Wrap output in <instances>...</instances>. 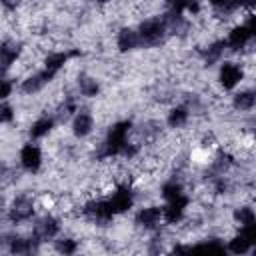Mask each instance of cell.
<instances>
[{"instance_id": "obj_1", "label": "cell", "mask_w": 256, "mask_h": 256, "mask_svg": "<svg viewBox=\"0 0 256 256\" xmlns=\"http://www.w3.org/2000/svg\"><path fill=\"white\" fill-rule=\"evenodd\" d=\"M242 76H244V72H242V68L236 62H224L220 66V72H218V80H220V84L226 90H230L236 84H240L242 82Z\"/></svg>"}, {"instance_id": "obj_2", "label": "cell", "mask_w": 256, "mask_h": 256, "mask_svg": "<svg viewBox=\"0 0 256 256\" xmlns=\"http://www.w3.org/2000/svg\"><path fill=\"white\" fill-rule=\"evenodd\" d=\"M162 34H164V22L160 18H146L138 30V36L146 42H156L162 38Z\"/></svg>"}, {"instance_id": "obj_3", "label": "cell", "mask_w": 256, "mask_h": 256, "mask_svg": "<svg viewBox=\"0 0 256 256\" xmlns=\"http://www.w3.org/2000/svg\"><path fill=\"white\" fill-rule=\"evenodd\" d=\"M112 214L116 212H126L130 206H132V192L126 188V186H120L116 192H112V196L106 200Z\"/></svg>"}, {"instance_id": "obj_4", "label": "cell", "mask_w": 256, "mask_h": 256, "mask_svg": "<svg viewBox=\"0 0 256 256\" xmlns=\"http://www.w3.org/2000/svg\"><path fill=\"white\" fill-rule=\"evenodd\" d=\"M20 162H22V166L26 170L36 172L40 168V164H42V152H40V148L34 146V144H26L20 150Z\"/></svg>"}, {"instance_id": "obj_5", "label": "cell", "mask_w": 256, "mask_h": 256, "mask_svg": "<svg viewBox=\"0 0 256 256\" xmlns=\"http://www.w3.org/2000/svg\"><path fill=\"white\" fill-rule=\"evenodd\" d=\"M32 214H34V204H32L30 198L20 196V198L14 200V204H12V208H10V216H12V220H16V222H20V220H28Z\"/></svg>"}, {"instance_id": "obj_6", "label": "cell", "mask_w": 256, "mask_h": 256, "mask_svg": "<svg viewBox=\"0 0 256 256\" xmlns=\"http://www.w3.org/2000/svg\"><path fill=\"white\" fill-rule=\"evenodd\" d=\"M252 34H254L252 28H248L246 24H238V26H234V28L230 30V34H228V44L234 46V48H240V46H244V44L252 38Z\"/></svg>"}, {"instance_id": "obj_7", "label": "cell", "mask_w": 256, "mask_h": 256, "mask_svg": "<svg viewBox=\"0 0 256 256\" xmlns=\"http://www.w3.org/2000/svg\"><path fill=\"white\" fill-rule=\"evenodd\" d=\"M138 224H142L144 228H154L160 220H162V208H156V206H148V208H142L136 216Z\"/></svg>"}, {"instance_id": "obj_8", "label": "cell", "mask_w": 256, "mask_h": 256, "mask_svg": "<svg viewBox=\"0 0 256 256\" xmlns=\"http://www.w3.org/2000/svg\"><path fill=\"white\" fill-rule=\"evenodd\" d=\"M92 124H94V120H92V116H90L88 112H78V114L74 116V122H72V132H74V136H80V138L88 136L90 130H92Z\"/></svg>"}, {"instance_id": "obj_9", "label": "cell", "mask_w": 256, "mask_h": 256, "mask_svg": "<svg viewBox=\"0 0 256 256\" xmlns=\"http://www.w3.org/2000/svg\"><path fill=\"white\" fill-rule=\"evenodd\" d=\"M18 54H20V50H18V46H16L14 42H4V44L0 46V68H2V70L10 68V66L16 62Z\"/></svg>"}, {"instance_id": "obj_10", "label": "cell", "mask_w": 256, "mask_h": 256, "mask_svg": "<svg viewBox=\"0 0 256 256\" xmlns=\"http://www.w3.org/2000/svg\"><path fill=\"white\" fill-rule=\"evenodd\" d=\"M66 60H68V56H66L64 52H50V54L44 58V70H46L50 76H54V74L66 64Z\"/></svg>"}, {"instance_id": "obj_11", "label": "cell", "mask_w": 256, "mask_h": 256, "mask_svg": "<svg viewBox=\"0 0 256 256\" xmlns=\"http://www.w3.org/2000/svg\"><path fill=\"white\" fill-rule=\"evenodd\" d=\"M138 40H140L138 32H134V30H130V28H124V30L118 32V48H120V50H130V48H134V46L138 44Z\"/></svg>"}, {"instance_id": "obj_12", "label": "cell", "mask_w": 256, "mask_h": 256, "mask_svg": "<svg viewBox=\"0 0 256 256\" xmlns=\"http://www.w3.org/2000/svg\"><path fill=\"white\" fill-rule=\"evenodd\" d=\"M36 232L42 236V238H54L56 232H58V222L52 218V216H44L40 220V224L36 226Z\"/></svg>"}, {"instance_id": "obj_13", "label": "cell", "mask_w": 256, "mask_h": 256, "mask_svg": "<svg viewBox=\"0 0 256 256\" xmlns=\"http://www.w3.org/2000/svg\"><path fill=\"white\" fill-rule=\"evenodd\" d=\"M186 122H188V110L186 108L178 106V108H172L168 112V124H170V128H182Z\"/></svg>"}, {"instance_id": "obj_14", "label": "cell", "mask_w": 256, "mask_h": 256, "mask_svg": "<svg viewBox=\"0 0 256 256\" xmlns=\"http://www.w3.org/2000/svg\"><path fill=\"white\" fill-rule=\"evenodd\" d=\"M234 106H236L238 110H244V112L252 110V106H254V92H252V90L238 92V94L234 96Z\"/></svg>"}, {"instance_id": "obj_15", "label": "cell", "mask_w": 256, "mask_h": 256, "mask_svg": "<svg viewBox=\"0 0 256 256\" xmlns=\"http://www.w3.org/2000/svg\"><path fill=\"white\" fill-rule=\"evenodd\" d=\"M52 126H54L52 118H40V120H36V122L32 124L30 134H32V138H42V136H46V134L52 130Z\"/></svg>"}, {"instance_id": "obj_16", "label": "cell", "mask_w": 256, "mask_h": 256, "mask_svg": "<svg viewBox=\"0 0 256 256\" xmlns=\"http://www.w3.org/2000/svg\"><path fill=\"white\" fill-rule=\"evenodd\" d=\"M78 86H80V92H82L84 96H88V98L98 94V82H96L94 78H80Z\"/></svg>"}, {"instance_id": "obj_17", "label": "cell", "mask_w": 256, "mask_h": 256, "mask_svg": "<svg viewBox=\"0 0 256 256\" xmlns=\"http://www.w3.org/2000/svg\"><path fill=\"white\" fill-rule=\"evenodd\" d=\"M182 194H184V192H182V186H180L176 180L164 184V188H162V196H164L166 200H174V198H178V196H182Z\"/></svg>"}, {"instance_id": "obj_18", "label": "cell", "mask_w": 256, "mask_h": 256, "mask_svg": "<svg viewBox=\"0 0 256 256\" xmlns=\"http://www.w3.org/2000/svg\"><path fill=\"white\" fill-rule=\"evenodd\" d=\"M250 246H252V242H250L246 236H242V234L230 240V250H232V252H236V254H244Z\"/></svg>"}, {"instance_id": "obj_19", "label": "cell", "mask_w": 256, "mask_h": 256, "mask_svg": "<svg viewBox=\"0 0 256 256\" xmlns=\"http://www.w3.org/2000/svg\"><path fill=\"white\" fill-rule=\"evenodd\" d=\"M234 218H236V222H240V226L252 224V222H254V212H252V208H248V206H240V208L234 212Z\"/></svg>"}, {"instance_id": "obj_20", "label": "cell", "mask_w": 256, "mask_h": 256, "mask_svg": "<svg viewBox=\"0 0 256 256\" xmlns=\"http://www.w3.org/2000/svg\"><path fill=\"white\" fill-rule=\"evenodd\" d=\"M56 248H58L60 252H64V254H70V252L76 250V242L70 240V238H64V240H58V242H56Z\"/></svg>"}, {"instance_id": "obj_21", "label": "cell", "mask_w": 256, "mask_h": 256, "mask_svg": "<svg viewBox=\"0 0 256 256\" xmlns=\"http://www.w3.org/2000/svg\"><path fill=\"white\" fill-rule=\"evenodd\" d=\"M14 118V112H12V106H8V104H4V102H0V124H4V122H10Z\"/></svg>"}, {"instance_id": "obj_22", "label": "cell", "mask_w": 256, "mask_h": 256, "mask_svg": "<svg viewBox=\"0 0 256 256\" xmlns=\"http://www.w3.org/2000/svg\"><path fill=\"white\" fill-rule=\"evenodd\" d=\"M10 92H12V82L8 78H2L0 76V100H4L6 96H10Z\"/></svg>"}, {"instance_id": "obj_23", "label": "cell", "mask_w": 256, "mask_h": 256, "mask_svg": "<svg viewBox=\"0 0 256 256\" xmlns=\"http://www.w3.org/2000/svg\"><path fill=\"white\" fill-rule=\"evenodd\" d=\"M212 6H216V8H224L226 4H228V0H208Z\"/></svg>"}, {"instance_id": "obj_24", "label": "cell", "mask_w": 256, "mask_h": 256, "mask_svg": "<svg viewBox=\"0 0 256 256\" xmlns=\"http://www.w3.org/2000/svg\"><path fill=\"white\" fill-rule=\"evenodd\" d=\"M96 2H106V0H96Z\"/></svg>"}]
</instances>
